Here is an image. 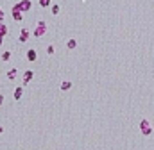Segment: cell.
<instances>
[{
	"instance_id": "1",
	"label": "cell",
	"mask_w": 154,
	"mask_h": 150,
	"mask_svg": "<svg viewBox=\"0 0 154 150\" xmlns=\"http://www.w3.org/2000/svg\"><path fill=\"white\" fill-rule=\"evenodd\" d=\"M32 34H34V38H43L45 34H47V23L43 20H39L38 23H36V27H34V30H32Z\"/></svg>"
},
{
	"instance_id": "2",
	"label": "cell",
	"mask_w": 154,
	"mask_h": 150,
	"mask_svg": "<svg viewBox=\"0 0 154 150\" xmlns=\"http://www.w3.org/2000/svg\"><path fill=\"white\" fill-rule=\"evenodd\" d=\"M140 131H142L143 136H149V134L152 132V127H151V123H149L147 120H142V122H140Z\"/></svg>"
},
{
	"instance_id": "3",
	"label": "cell",
	"mask_w": 154,
	"mask_h": 150,
	"mask_svg": "<svg viewBox=\"0 0 154 150\" xmlns=\"http://www.w3.org/2000/svg\"><path fill=\"white\" fill-rule=\"evenodd\" d=\"M16 6H18V9L22 11V13H27V11L32 7V2H30V0H20Z\"/></svg>"
},
{
	"instance_id": "4",
	"label": "cell",
	"mask_w": 154,
	"mask_h": 150,
	"mask_svg": "<svg viewBox=\"0 0 154 150\" xmlns=\"http://www.w3.org/2000/svg\"><path fill=\"white\" fill-rule=\"evenodd\" d=\"M11 13H13V18H15L16 21H22V20H23V13H22V11L18 9V6H16V4L13 6V9H11Z\"/></svg>"
},
{
	"instance_id": "5",
	"label": "cell",
	"mask_w": 154,
	"mask_h": 150,
	"mask_svg": "<svg viewBox=\"0 0 154 150\" xmlns=\"http://www.w3.org/2000/svg\"><path fill=\"white\" fill-rule=\"evenodd\" d=\"M29 36H30V30L29 29H22V30H20V36H18V41L20 43H25L29 39Z\"/></svg>"
},
{
	"instance_id": "6",
	"label": "cell",
	"mask_w": 154,
	"mask_h": 150,
	"mask_svg": "<svg viewBox=\"0 0 154 150\" xmlns=\"http://www.w3.org/2000/svg\"><path fill=\"white\" fill-rule=\"evenodd\" d=\"M32 77H34V72H32V70H27V72L23 73V84L30 82V81H32Z\"/></svg>"
},
{
	"instance_id": "7",
	"label": "cell",
	"mask_w": 154,
	"mask_h": 150,
	"mask_svg": "<svg viewBox=\"0 0 154 150\" xmlns=\"http://www.w3.org/2000/svg\"><path fill=\"white\" fill-rule=\"evenodd\" d=\"M36 57H38V52H36L34 48H29V50H27V59H29V61H36Z\"/></svg>"
},
{
	"instance_id": "8",
	"label": "cell",
	"mask_w": 154,
	"mask_h": 150,
	"mask_svg": "<svg viewBox=\"0 0 154 150\" xmlns=\"http://www.w3.org/2000/svg\"><path fill=\"white\" fill-rule=\"evenodd\" d=\"M22 95H23V88L20 86V88L15 89V100H20V98H22Z\"/></svg>"
},
{
	"instance_id": "9",
	"label": "cell",
	"mask_w": 154,
	"mask_h": 150,
	"mask_svg": "<svg viewBox=\"0 0 154 150\" xmlns=\"http://www.w3.org/2000/svg\"><path fill=\"white\" fill-rule=\"evenodd\" d=\"M7 30H9V29H7V25L4 23V21H0V36L4 38V36L7 34Z\"/></svg>"
},
{
	"instance_id": "10",
	"label": "cell",
	"mask_w": 154,
	"mask_h": 150,
	"mask_svg": "<svg viewBox=\"0 0 154 150\" xmlns=\"http://www.w3.org/2000/svg\"><path fill=\"white\" fill-rule=\"evenodd\" d=\"M50 11H52V14H54V16H56V14H59V11H61L59 4H52V6H50Z\"/></svg>"
},
{
	"instance_id": "11",
	"label": "cell",
	"mask_w": 154,
	"mask_h": 150,
	"mask_svg": "<svg viewBox=\"0 0 154 150\" xmlns=\"http://www.w3.org/2000/svg\"><path fill=\"white\" fill-rule=\"evenodd\" d=\"M72 88V82L70 81H65V82H61V89H63V91H68Z\"/></svg>"
},
{
	"instance_id": "12",
	"label": "cell",
	"mask_w": 154,
	"mask_h": 150,
	"mask_svg": "<svg viewBox=\"0 0 154 150\" xmlns=\"http://www.w3.org/2000/svg\"><path fill=\"white\" fill-rule=\"evenodd\" d=\"M15 77H16V68H13V70L7 72V79L9 81H15Z\"/></svg>"
},
{
	"instance_id": "13",
	"label": "cell",
	"mask_w": 154,
	"mask_h": 150,
	"mask_svg": "<svg viewBox=\"0 0 154 150\" xmlns=\"http://www.w3.org/2000/svg\"><path fill=\"white\" fill-rule=\"evenodd\" d=\"M75 45H77V41H75L74 38H72V39H68V41H66V47H68L70 50H72V48H75Z\"/></svg>"
},
{
	"instance_id": "14",
	"label": "cell",
	"mask_w": 154,
	"mask_h": 150,
	"mask_svg": "<svg viewBox=\"0 0 154 150\" xmlns=\"http://www.w3.org/2000/svg\"><path fill=\"white\" fill-rule=\"evenodd\" d=\"M39 6L41 7H50L52 6V0H39Z\"/></svg>"
},
{
	"instance_id": "15",
	"label": "cell",
	"mask_w": 154,
	"mask_h": 150,
	"mask_svg": "<svg viewBox=\"0 0 154 150\" xmlns=\"http://www.w3.org/2000/svg\"><path fill=\"white\" fill-rule=\"evenodd\" d=\"M9 59H11V52L6 50V52L2 54V61H9Z\"/></svg>"
},
{
	"instance_id": "16",
	"label": "cell",
	"mask_w": 154,
	"mask_h": 150,
	"mask_svg": "<svg viewBox=\"0 0 154 150\" xmlns=\"http://www.w3.org/2000/svg\"><path fill=\"white\" fill-rule=\"evenodd\" d=\"M47 54H48V56H52V54H54V45H48L47 47Z\"/></svg>"
},
{
	"instance_id": "17",
	"label": "cell",
	"mask_w": 154,
	"mask_h": 150,
	"mask_svg": "<svg viewBox=\"0 0 154 150\" xmlns=\"http://www.w3.org/2000/svg\"><path fill=\"white\" fill-rule=\"evenodd\" d=\"M2 20H4V9L0 7V21H2Z\"/></svg>"
},
{
	"instance_id": "18",
	"label": "cell",
	"mask_w": 154,
	"mask_h": 150,
	"mask_svg": "<svg viewBox=\"0 0 154 150\" xmlns=\"http://www.w3.org/2000/svg\"><path fill=\"white\" fill-rule=\"evenodd\" d=\"M2 102H4V95H0V105H2Z\"/></svg>"
},
{
	"instance_id": "19",
	"label": "cell",
	"mask_w": 154,
	"mask_h": 150,
	"mask_svg": "<svg viewBox=\"0 0 154 150\" xmlns=\"http://www.w3.org/2000/svg\"><path fill=\"white\" fill-rule=\"evenodd\" d=\"M2 43H4V38H2V36H0V47H2Z\"/></svg>"
},
{
	"instance_id": "20",
	"label": "cell",
	"mask_w": 154,
	"mask_h": 150,
	"mask_svg": "<svg viewBox=\"0 0 154 150\" xmlns=\"http://www.w3.org/2000/svg\"><path fill=\"white\" fill-rule=\"evenodd\" d=\"M2 131H4V129H2V127H0V134H2Z\"/></svg>"
}]
</instances>
